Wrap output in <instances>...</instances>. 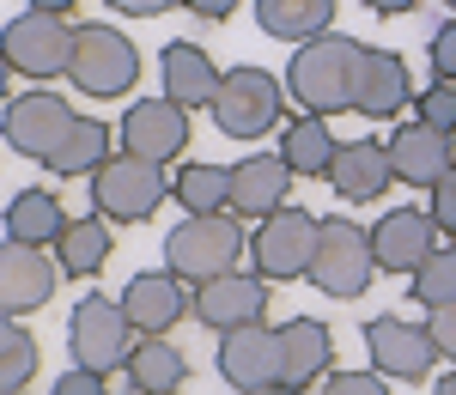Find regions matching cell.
Returning a JSON list of instances; mask_svg holds the SVG:
<instances>
[{"mask_svg": "<svg viewBox=\"0 0 456 395\" xmlns=\"http://www.w3.org/2000/svg\"><path fill=\"white\" fill-rule=\"evenodd\" d=\"M359 49L353 36H316V43H298L292 49V68H286V92L305 116H335V109H353V92H359Z\"/></svg>", "mask_w": 456, "mask_h": 395, "instance_id": "obj_1", "label": "cell"}, {"mask_svg": "<svg viewBox=\"0 0 456 395\" xmlns=\"http://www.w3.org/2000/svg\"><path fill=\"white\" fill-rule=\"evenodd\" d=\"M238 255H244V219L238 214H189L165 238V268L176 280H189V286L232 274Z\"/></svg>", "mask_w": 456, "mask_h": 395, "instance_id": "obj_2", "label": "cell"}, {"mask_svg": "<svg viewBox=\"0 0 456 395\" xmlns=\"http://www.w3.org/2000/svg\"><path fill=\"white\" fill-rule=\"evenodd\" d=\"M68 347H73V365H86V371H128L134 359V347H141V328L128 323V310H122V298L110 304V298H79L68 317Z\"/></svg>", "mask_w": 456, "mask_h": 395, "instance_id": "obj_3", "label": "cell"}, {"mask_svg": "<svg viewBox=\"0 0 456 395\" xmlns=\"http://www.w3.org/2000/svg\"><path fill=\"white\" fill-rule=\"evenodd\" d=\"M165 201H171L165 165L134 158V152H116L104 171L92 177V214L116 219V225H141V219H152Z\"/></svg>", "mask_w": 456, "mask_h": 395, "instance_id": "obj_4", "label": "cell"}, {"mask_svg": "<svg viewBox=\"0 0 456 395\" xmlns=\"http://www.w3.org/2000/svg\"><path fill=\"white\" fill-rule=\"evenodd\" d=\"M378 274V250H371V231H359L353 219L329 214L322 219V238H316V262H311V286L322 298H359Z\"/></svg>", "mask_w": 456, "mask_h": 395, "instance_id": "obj_5", "label": "cell"}, {"mask_svg": "<svg viewBox=\"0 0 456 395\" xmlns=\"http://www.w3.org/2000/svg\"><path fill=\"white\" fill-rule=\"evenodd\" d=\"M316 238H322V219L305 214V207H281L256 225L249 238V262L262 280H311L316 262Z\"/></svg>", "mask_w": 456, "mask_h": 395, "instance_id": "obj_6", "label": "cell"}, {"mask_svg": "<svg viewBox=\"0 0 456 395\" xmlns=\"http://www.w3.org/2000/svg\"><path fill=\"white\" fill-rule=\"evenodd\" d=\"M68 79L79 85V98H122L141 79V49L116 31V25H79Z\"/></svg>", "mask_w": 456, "mask_h": 395, "instance_id": "obj_7", "label": "cell"}, {"mask_svg": "<svg viewBox=\"0 0 456 395\" xmlns=\"http://www.w3.org/2000/svg\"><path fill=\"white\" fill-rule=\"evenodd\" d=\"M281 92L286 85L268 68H232L208 109H213V122H219V134H232V141H262L286 109Z\"/></svg>", "mask_w": 456, "mask_h": 395, "instance_id": "obj_8", "label": "cell"}, {"mask_svg": "<svg viewBox=\"0 0 456 395\" xmlns=\"http://www.w3.org/2000/svg\"><path fill=\"white\" fill-rule=\"evenodd\" d=\"M73 43H79V31H73L61 12H19L12 25H6V36H0V49H6V68L25 73V79H55V73L73 68Z\"/></svg>", "mask_w": 456, "mask_h": 395, "instance_id": "obj_9", "label": "cell"}, {"mask_svg": "<svg viewBox=\"0 0 456 395\" xmlns=\"http://www.w3.org/2000/svg\"><path fill=\"white\" fill-rule=\"evenodd\" d=\"M73 104L68 98H55L49 85H37V92H19L12 104H6V141H12V152H25V158H55L61 152V141L73 134Z\"/></svg>", "mask_w": 456, "mask_h": 395, "instance_id": "obj_10", "label": "cell"}, {"mask_svg": "<svg viewBox=\"0 0 456 395\" xmlns=\"http://www.w3.org/2000/svg\"><path fill=\"white\" fill-rule=\"evenodd\" d=\"M268 280L262 274H219V280H201L195 286V323L213 328V335H232V328H249L268 317Z\"/></svg>", "mask_w": 456, "mask_h": 395, "instance_id": "obj_11", "label": "cell"}, {"mask_svg": "<svg viewBox=\"0 0 456 395\" xmlns=\"http://www.w3.org/2000/svg\"><path fill=\"white\" fill-rule=\"evenodd\" d=\"M219 377L244 395H262L281 383V328L268 323H249L219 335Z\"/></svg>", "mask_w": 456, "mask_h": 395, "instance_id": "obj_12", "label": "cell"}, {"mask_svg": "<svg viewBox=\"0 0 456 395\" xmlns=\"http://www.w3.org/2000/svg\"><path fill=\"white\" fill-rule=\"evenodd\" d=\"M55 286H61V262H49L43 244H12L6 238V250H0V310L31 317L55 298Z\"/></svg>", "mask_w": 456, "mask_h": 395, "instance_id": "obj_13", "label": "cell"}, {"mask_svg": "<svg viewBox=\"0 0 456 395\" xmlns=\"http://www.w3.org/2000/svg\"><path fill=\"white\" fill-rule=\"evenodd\" d=\"M438 244H444V231H438L432 207H389L371 225V250H378V268L384 274H414Z\"/></svg>", "mask_w": 456, "mask_h": 395, "instance_id": "obj_14", "label": "cell"}, {"mask_svg": "<svg viewBox=\"0 0 456 395\" xmlns=\"http://www.w3.org/2000/svg\"><path fill=\"white\" fill-rule=\"evenodd\" d=\"M189 146V109L176 98H141L122 116V152L152 158V165H171L176 152Z\"/></svg>", "mask_w": 456, "mask_h": 395, "instance_id": "obj_15", "label": "cell"}, {"mask_svg": "<svg viewBox=\"0 0 456 395\" xmlns=\"http://www.w3.org/2000/svg\"><path fill=\"white\" fill-rule=\"evenodd\" d=\"M365 347H371V365L384 377H402V383H420L426 371H432V359H438L432 328H414V323H402V317H371L365 323Z\"/></svg>", "mask_w": 456, "mask_h": 395, "instance_id": "obj_16", "label": "cell"}, {"mask_svg": "<svg viewBox=\"0 0 456 395\" xmlns=\"http://www.w3.org/2000/svg\"><path fill=\"white\" fill-rule=\"evenodd\" d=\"M292 165H286L281 152H249L232 165V214L238 219H268L292 207Z\"/></svg>", "mask_w": 456, "mask_h": 395, "instance_id": "obj_17", "label": "cell"}, {"mask_svg": "<svg viewBox=\"0 0 456 395\" xmlns=\"http://www.w3.org/2000/svg\"><path fill=\"white\" fill-rule=\"evenodd\" d=\"M122 310H128V323L141 335H171L195 310V292H189V280H176L171 268L165 274H134L128 292H122Z\"/></svg>", "mask_w": 456, "mask_h": 395, "instance_id": "obj_18", "label": "cell"}, {"mask_svg": "<svg viewBox=\"0 0 456 395\" xmlns=\"http://www.w3.org/2000/svg\"><path fill=\"white\" fill-rule=\"evenodd\" d=\"M389 165H395V182L408 189H432L456 165V134L444 128H426V122H408L389 134Z\"/></svg>", "mask_w": 456, "mask_h": 395, "instance_id": "obj_19", "label": "cell"}, {"mask_svg": "<svg viewBox=\"0 0 456 395\" xmlns=\"http://www.w3.org/2000/svg\"><path fill=\"white\" fill-rule=\"evenodd\" d=\"M402 104H414V85H408V61L395 49H359V92H353V109L371 116V122H389Z\"/></svg>", "mask_w": 456, "mask_h": 395, "instance_id": "obj_20", "label": "cell"}, {"mask_svg": "<svg viewBox=\"0 0 456 395\" xmlns=\"http://www.w3.org/2000/svg\"><path fill=\"white\" fill-rule=\"evenodd\" d=\"M159 73H165V98H176L183 109L213 104V98H219V85H225V73L213 68V55L201 49V43H165Z\"/></svg>", "mask_w": 456, "mask_h": 395, "instance_id": "obj_21", "label": "cell"}, {"mask_svg": "<svg viewBox=\"0 0 456 395\" xmlns=\"http://www.w3.org/2000/svg\"><path fill=\"white\" fill-rule=\"evenodd\" d=\"M329 182H335V195H341V201H378L389 182H395L389 146L384 141H341Z\"/></svg>", "mask_w": 456, "mask_h": 395, "instance_id": "obj_22", "label": "cell"}, {"mask_svg": "<svg viewBox=\"0 0 456 395\" xmlns=\"http://www.w3.org/2000/svg\"><path fill=\"white\" fill-rule=\"evenodd\" d=\"M329 359H335V335L316 317H292L281 323V383H298L311 390L316 377H329Z\"/></svg>", "mask_w": 456, "mask_h": 395, "instance_id": "obj_23", "label": "cell"}, {"mask_svg": "<svg viewBox=\"0 0 456 395\" xmlns=\"http://www.w3.org/2000/svg\"><path fill=\"white\" fill-rule=\"evenodd\" d=\"M256 6V25L281 43H316L329 36V19H335V0H249Z\"/></svg>", "mask_w": 456, "mask_h": 395, "instance_id": "obj_24", "label": "cell"}, {"mask_svg": "<svg viewBox=\"0 0 456 395\" xmlns=\"http://www.w3.org/2000/svg\"><path fill=\"white\" fill-rule=\"evenodd\" d=\"M68 231V214H61V195L49 189H19L6 201V238L12 244H61Z\"/></svg>", "mask_w": 456, "mask_h": 395, "instance_id": "obj_25", "label": "cell"}, {"mask_svg": "<svg viewBox=\"0 0 456 395\" xmlns=\"http://www.w3.org/2000/svg\"><path fill=\"white\" fill-rule=\"evenodd\" d=\"M128 383H134V395H176L189 383V359L165 335H141V347L128 359Z\"/></svg>", "mask_w": 456, "mask_h": 395, "instance_id": "obj_26", "label": "cell"}, {"mask_svg": "<svg viewBox=\"0 0 456 395\" xmlns=\"http://www.w3.org/2000/svg\"><path fill=\"white\" fill-rule=\"evenodd\" d=\"M335 152H341V141L329 134V116H298L281 134V158L298 177H329L335 171Z\"/></svg>", "mask_w": 456, "mask_h": 395, "instance_id": "obj_27", "label": "cell"}, {"mask_svg": "<svg viewBox=\"0 0 456 395\" xmlns=\"http://www.w3.org/2000/svg\"><path fill=\"white\" fill-rule=\"evenodd\" d=\"M110 219L92 214V219H68V231H61V244H55V262H61V274L73 280H92L98 268L110 262Z\"/></svg>", "mask_w": 456, "mask_h": 395, "instance_id": "obj_28", "label": "cell"}, {"mask_svg": "<svg viewBox=\"0 0 456 395\" xmlns=\"http://www.w3.org/2000/svg\"><path fill=\"white\" fill-rule=\"evenodd\" d=\"M110 158H116V152H110V128L98 116H79L73 134L61 141V152L49 158V171H55V177H98Z\"/></svg>", "mask_w": 456, "mask_h": 395, "instance_id": "obj_29", "label": "cell"}, {"mask_svg": "<svg viewBox=\"0 0 456 395\" xmlns=\"http://www.w3.org/2000/svg\"><path fill=\"white\" fill-rule=\"evenodd\" d=\"M183 214H232V165H189L171 182Z\"/></svg>", "mask_w": 456, "mask_h": 395, "instance_id": "obj_30", "label": "cell"}, {"mask_svg": "<svg viewBox=\"0 0 456 395\" xmlns=\"http://www.w3.org/2000/svg\"><path fill=\"white\" fill-rule=\"evenodd\" d=\"M408 280H414V286H408V298H414V304H426V310L456 304V250H451V244H438V250L426 255Z\"/></svg>", "mask_w": 456, "mask_h": 395, "instance_id": "obj_31", "label": "cell"}, {"mask_svg": "<svg viewBox=\"0 0 456 395\" xmlns=\"http://www.w3.org/2000/svg\"><path fill=\"white\" fill-rule=\"evenodd\" d=\"M31 371H37V341H31V328H19V317H12V323L0 328V390L6 395L25 390Z\"/></svg>", "mask_w": 456, "mask_h": 395, "instance_id": "obj_32", "label": "cell"}, {"mask_svg": "<svg viewBox=\"0 0 456 395\" xmlns=\"http://www.w3.org/2000/svg\"><path fill=\"white\" fill-rule=\"evenodd\" d=\"M414 104H420V122H426V128L456 134V85H451V79H432V92H420Z\"/></svg>", "mask_w": 456, "mask_h": 395, "instance_id": "obj_33", "label": "cell"}, {"mask_svg": "<svg viewBox=\"0 0 456 395\" xmlns=\"http://www.w3.org/2000/svg\"><path fill=\"white\" fill-rule=\"evenodd\" d=\"M316 395H389V377L384 371H335Z\"/></svg>", "mask_w": 456, "mask_h": 395, "instance_id": "obj_34", "label": "cell"}, {"mask_svg": "<svg viewBox=\"0 0 456 395\" xmlns=\"http://www.w3.org/2000/svg\"><path fill=\"white\" fill-rule=\"evenodd\" d=\"M426 55H432V73H438V79H451V85H456V19H451V25H438V31H432V43H426Z\"/></svg>", "mask_w": 456, "mask_h": 395, "instance_id": "obj_35", "label": "cell"}, {"mask_svg": "<svg viewBox=\"0 0 456 395\" xmlns=\"http://www.w3.org/2000/svg\"><path fill=\"white\" fill-rule=\"evenodd\" d=\"M432 219H438V231H444V238L456 231V165L432 182Z\"/></svg>", "mask_w": 456, "mask_h": 395, "instance_id": "obj_36", "label": "cell"}, {"mask_svg": "<svg viewBox=\"0 0 456 395\" xmlns=\"http://www.w3.org/2000/svg\"><path fill=\"white\" fill-rule=\"evenodd\" d=\"M49 395H104V371H86V365H73L55 377V390Z\"/></svg>", "mask_w": 456, "mask_h": 395, "instance_id": "obj_37", "label": "cell"}, {"mask_svg": "<svg viewBox=\"0 0 456 395\" xmlns=\"http://www.w3.org/2000/svg\"><path fill=\"white\" fill-rule=\"evenodd\" d=\"M432 341H438V353H444V359H456V304H438V310H432Z\"/></svg>", "mask_w": 456, "mask_h": 395, "instance_id": "obj_38", "label": "cell"}, {"mask_svg": "<svg viewBox=\"0 0 456 395\" xmlns=\"http://www.w3.org/2000/svg\"><path fill=\"white\" fill-rule=\"evenodd\" d=\"M183 6H189L195 19H208V25H219V19H232V12H238L244 0H183Z\"/></svg>", "mask_w": 456, "mask_h": 395, "instance_id": "obj_39", "label": "cell"}, {"mask_svg": "<svg viewBox=\"0 0 456 395\" xmlns=\"http://www.w3.org/2000/svg\"><path fill=\"white\" fill-rule=\"evenodd\" d=\"M116 12H128V19H159V12H171V6H183V0H110Z\"/></svg>", "mask_w": 456, "mask_h": 395, "instance_id": "obj_40", "label": "cell"}, {"mask_svg": "<svg viewBox=\"0 0 456 395\" xmlns=\"http://www.w3.org/2000/svg\"><path fill=\"white\" fill-rule=\"evenodd\" d=\"M31 6H37V12H61V19H68V12L79 6V0H31Z\"/></svg>", "mask_w": 456, "mask_h": 395, "instance_id": "obj_41", "label": "cell"}, {"mask_svg": "<svg viewBox=\"0 0 456 395\" xmlns=\"http://www.w3.org/2000/svg\"><path fill=\"white\" fill-rule=\"evenodd\" d=\"M365 6H371V12H408L414 0H365Z\"/></svg>", "mask_w": 456, "mask_h": 395, "instance_id": "obj_42", "label": "cell"}, {"mask_svg": "<svg viewBox=\"0 0 456 395\" xmlns=\"http://www.w3.org/2000/svg\"><path fill=\"white\" fill-rule=\"evenodd\" d=\"M432 395H456V371H451V377H438V383H432Z\"/></svg>", "mask_w": 456, "mask_h": 395, "instance_id": "obj_43", "label": "cell"}, {"mask_svg": "<svg viewBox=\"0 0 456 395\" xmlns=\"http://www.w3.org/2000/svg\"><path fill=\"white\" fill-rule=\"evenodd\" d=\"M262 395H311V390H298V383H274V390H262Z\"/></svg>", "mask_w": 456, "mask_h": 395, "instance_id": "obj_44", "label": "cell"}, {"mask_svg": "<svg viewBox=\"0 0 456 395\" xmlns=\"http://www.w3.org/2000/svg\"><path fill=\"white\" fill-rule=\"evenodd\" d=\"M444 6H451V12H456V0H444Z\"/></svg>", "mask_w": 456, "mask_h": 395, "instance_id": "obj_45", "label": "cell"}, {"mask_svg": "<svg viewBox=\"0 0 456 395\" xmlns=\"http://www.w3.org/2000/svg\"><path fill=\"white\" fill-rule=\"evenodd\" d=\"M12 395H25V390H12Z\"/></svg>", "mask_w": 456, "mask_h": 395, "instance_id": "obj_46", "label": "cell"}]
</instances>
